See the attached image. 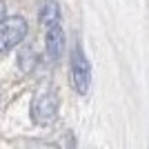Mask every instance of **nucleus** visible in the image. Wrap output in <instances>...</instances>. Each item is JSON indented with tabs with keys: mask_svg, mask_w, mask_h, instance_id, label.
Wrapping results in <instances>:
<instances>
[{
	"mask_svg": "<svg viewBox=\"0 0 149 149\" xmlns=\"http://www.w3.org/2000/svg\"><path fill=\"white\" fill-rule=\"evenodd\" d=\"M58 113V93L54 87H42L31 100V118L36 125H51Z\"/></svg>",
	"mask_w": 149,
	"mask_h": 149,
	"instance_id": "obj_1",
	"label": "nucleus"
},
{
	"mask_svg": "<svg viewBox=\"0 0 149 149\" xmlns=\"http://www.w3.org/2000/svg\"><path fill=\"white\" fill-rule=\"evenodd\" d=\"M71 82L80 96H85L91 85V65L82 51V45H74V51H71Z\"/></svg>",
	"mask_w": 149,
	"mask_h": 149,
	"instance_id": "obj_2",
	"label": "nucleus"
},
{
	"mask_svg": "<svg viewBox=\"0 0 149 149\" xmlns=\"http://www.w3.org/2000/svg\"><path fill=\"white\" fill-rule=\"evenodd\" d=\"M27 36V22L25 18H2L0 20V54L11 51L13 47H18Z\"/></svg>",
	"mask_w": 149,
	"mask_h": 149,
	"instance_id": "obj_3",
	"label": "nucleus"
},
{
	"mask_svg": "<svg viewBox=\"0 0 149 149\" xmlns=\"http://www.w3.org/2000/svg\"><path fill=\"white\" fill-rule=\"evenodd\" d=\"M67 40H65V31H62L60 25H51L47 27V56L56 62L62 58L65 49H67Z\"/></svg>",
	"mask_w": 149,
	"mask_h": 149,
	"instance_id": "obj_4",
	"label": "nucleus"
},
{
	"mask_svg": "<svg viewBox=\"0 0 149 149\" xmlns=\"http://www.w3.org/2000/svg\"><path fill=\"white\" fill-rule=\"evenodd\" d=\"M40 22H42L45 27L60 25V7H58V2H54V0H45L42 9H40Z\"/></svg>",
	"mask_w": 149,
	"mask_h": 149,
	"instance_id": "obj_5",
	"label": "nucleus"
},
{
	"mask_svg": "<svg viewBox=\"0 0 149 149\" xmlns=\"http://www.w3.org/2000/svg\"><path fill=\"white\" fill-rule=\"evenodd\" d=\"M18 67L22 71H31V69L36 67V54L31 49V45H25L18 54Z\"/></svg>",
	"mask_w": 149,
	"mask_h": 149,
	"instance_id": "obj_6",
	"label": "nucleus"
},
{
	"mask_svg": "<svg viewBox=\"0 0 149 149\" xmlns=\"http://www.w3.org/2000/svg\"><path fill=\"white\" fill-rule=\"evenodd\" d=\"M5 18V2H2V0H0V20Z\"/></svg>",
	"mask_w": 149,
	"mask_h": 149,
	"instance_id": "obj_7",
	"label": "nucleus"
}]
</instances>
